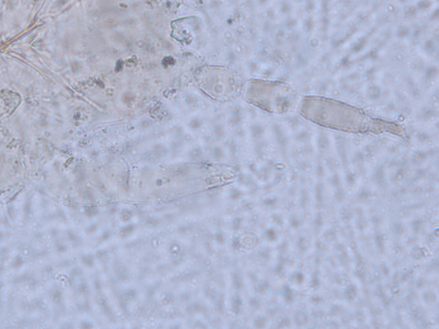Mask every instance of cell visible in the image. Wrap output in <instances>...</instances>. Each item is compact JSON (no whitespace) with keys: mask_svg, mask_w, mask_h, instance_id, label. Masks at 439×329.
<instances>
[{"mask_svg":"<svg viewBox=\"0 0 439 329\" xmlns=\"http://www.w3.org/2000/svg\"><path fill=\"white\" fill-rule=\"evenodd\" d=\"M330 254L336 260L338 268L341 270L349 271L352 266V255L346 242L338 240L330 248Z\"/></svg>","mask_w":439,"mask_h":329,"instance_id":"obj_1","label":"cell"},{"mask_svg":"<svg viewBox=\"0 0 439 329\" xmlns=\"http://www.w3.org/2000/svg\"><path fill=\"white\" fill-rule=\"evenodd\" d=\"M294 236L291 240L292 250L297 257H308L312 252L313 245V236L312 234L303 230L298 233H293Z\"/></svg>","mask_w":439,"mask_h":329,"instance_id":"obj_2","label":"cell"},{"mask_svg":"<svg viewBox=\"0 0 439 329\" xmlns=\"http://www.w3.org/2000/svg\"><path fill=\"white\" fill-rule=\"evenodd\" d=\"M369 185L379 192H386L390 189V182L387 168L384 164H377L374 166L369 176Z\"/></svg>","mask_w":439,"mask_h":329,"instance_id":"obj_3","label":"cell"},{"mask_svg":"<svg viewBox=\"0 0 439 329\" xmlns=\"http://www.w3.org/2000/svg\"><path fill=\"white\" fill-rule=\"evenodd\" d=\"M372 253L379 257H385L388 254L389 246V233L384 229H372V233L369 236Z\"/></svg>","mask_w":439,"mask_h":329,"instance_id":"obj_4","label":"cell"},{"mask_svg":"<svg viewBox=\"0 0 439 329\" xmlns=\"http://www.w3.org/2000/svg\"><path fill=\"white\" fill-rule=\"evenodd\" d=\"M313 208L319 210H325L329 202V189L324 181H315L311 187Z\"/></svg>","mask_w":439,"mask_h":329,"instance_id":"obj_5","label":"cell"},{"mask_svg":"<svg viewBox=\"0 0 439 329\" xmlns=\"http://www.w3.org/2000/svg\"><path fill=\"white\" fill-rule=\"evenodd\" d=\"M377 191L370 185H359L353 195L354 205L368 208L376 202Z\"/></svg>","mask_w":439,"mask_h":329,"instance_id":"obj_6","label":"cell"},{"mask_svg":"<svg viewBox=\"0 0 439 329\" xmlns=\"http://www.w3.org/2000/svg\"><path fill=\"white\" fill-rule=\"evenodd\" d=\"M367 216L371 229H384L388 224V217L386 211L380 206L372 205L366 209Z\"/></svg>","mask_w":439,"mask_h":329,"instance_id":"obj_7","label":"cell"},{"mask_svg":"<svg viewBox=\"0 0 439 329\" xmlns=\"http://www.w3.org/2000/svg\"><path fill=\"white\" fill-rule=\"evenodd\" d=\"M358 236L367 234L370 229V223L367 216L366 208L354 205V218L352 222Z\"/></svg>","mask_w":439,"mask_h":329,"instance_id":"obj_8","label":"cell"},{"mask_svg":"<svg viewBox=\"0 0 439 329\" xmlns=\"http://www.w3.org/2000/svg\"><path fill=\"white\" fill-rule=\"evenodd\" d=\"M327 220H328V216H327L325 210L315 209V212H312V216L309 219L308 232L312 234L313 237H317L321 234L322 230L324 229L327 226V222H328Z\"/></svg>","mask_w":439,"mask_h":329,"instance_id":"obj_9","label":"cell"},{"mask_svg":"<svg viewBox=\"0 0 439 329\" xmlns=\"http://www.w3.org/2000/svg\"><path fill=\"white\" fill-rule=\"evenodd\" d=\"M298 289L289 284L288 281L281 284L278 290V298L284 306L293 307L298 303Z\"/></svg>","mask_w":439,"mask_h":329,"instance_id":"obj_10","label":"cell"},{"mask_svg":"<svg viewBox=\"0 0 439 329\" xmlns=\"http://www.w3.org/2000/svg\"><path fill=\"white\" fill-rule=\"evenodd\" d=\"M296 203H297V209L304 214L311 211L313 207V201H312V189L310 185H299Z\"/></svg>","mask_w":439,"mask_h":329,"instance_id":"obj_11","label":"cell"},{"mask_svg":"<svg viewBox=\"0 0 439 329\" xmlns=\"http://www.w3.org/2000/svg\"><path fill=\"white\" fill-rule=\"evenodd\" d=\"M327 272L324 273L323 271V277L326 283L329 285L336 286V287L342 288L346 285L351 280L350 276L346 274V271L341 269H329L326 268Z\"/></svg>","mask_w":439,"mask_h":329,"instance_id":"obj_12","label":"cell"},{"mask_svg":"<svg viewBox=\"0 0 439 329\" xmlns=\"http://www.w3.org/2000/svg\"><path fill=\"white\" fill-rule=\"evenodd\" d=\"M407 256L412 263H423L431 257V248L419 242L408 249Z\"/></svg>","mask_w":439,"mask_h":329,"instance_id":"obj_13","label":"cell"},{"mask_svg":"<svg viewBox=\"0 0 439 329\" xmlns=\"http://www.w3.org/2000/svg\"><path fill=\"white\" fill-rule=\"evenodd\" d=\"M408 232L415 236H422L425 235L429 229V221L427 218L423 214H415L412 216L408 222Z\"/></svg>","mask_w":439,"mask_h":329,"instance_id":"obj_14","label":"cell"},{"mask_svg":"<svg viewBox=\"0 0 439 329\" xmlns=\"http://www.w3.org/2000/svg\"><path fill=\"white\" fill-rule=\"evenodd\" d=\"M360 286L355 281H350L341 288V301L346 305H356L360 299Z\"/></svg>","mask_w":439,"mask_h":329,"instance_id":"obj_15","label":"cell"},{"mask_svg":"<svg viewBox=\"0 0 439 329\" xmlns=\"http://www.w3.org/2000/svg\"><path fill=\"white\" fill-rule=\"evenodd\" d=\"M292 312L291 317L293 327L296 328H305L310 324L311 318L309 315L308 305L304 306L303 305L296 304Z\"/></svg>","mask_w":439,"mask_h":329,"instance_id":"obj_16","label":"cell"},{"mask_svg":"<svg viewBox=\"0 0 439 329\" xmlns=\"http://www.w3.org/2000/svg\"><path fill=\"white\" fill-rule=\"evenodd\" d=\"M336 208V219L340 225L352 224L354 218V204L346 201Z\"/></svg>","mask_w":439,"mask_h":329,"instance_id":"obj_17","label":"cell"},{"mask_svg":"<svg viewBox=\"0 0 439 329\" xmlns=\"http://www.w3.org/2000/svg\"><path fill=\"white\" fill-rule=\"evenodd\" d=\"M305 215L298 209L293 210L287 213V226L292 233H296L301 231L305 225Z\"/></svg>","mask_w":439,"mask_h":329,"instance_id":"obj_18","label":"cell"},{"mask_svg":"<svg viewBox=\"0 0 439 329\" xmlns=\"http://www.w3.org/2000/svg\"><path fill=\"white\" fill-rule=\"evenodd\" d=\"M325 283L323 272L322 268L318 267H312V271L308 274L307 281H306V287L308 291H321L323 287V284Z\"/></svg>","mask_w":439,"mask_h":329,"instance_id":"obj_19","label":"cell"},{"mask_svg":"<svg viewBox=\"0 0 439 329\" xmlns=\"http://www.w3.org/2000/svg\"><path fill=\"white\" fill-rule=\"evenodd\" d=\"M409 174L406 165L400 162L395 167L392 168V171L389 174V182L392 186H401L407 185Z\"/></svg>","mask_w":439,"mask_h":329,"instance_id":"obj_20","label":"cell"},{"mask_svg":"<svg viewBox=\"0 0 439 329\" xmlns=\"http://www.w3.org/2000/svg\"><path fill=\"white\" fill-rule=\"evenodd\" d=\"M389 233L392 237L402 239L409 232H408V223L405 219L395 217L390 220L388 225Z\"/></svg>","mask_w":439,"mask_h":329,"instance_id":"obj_21","label":"cell"},{"mask_svg":"<svg viewBox=\"0 0 439 329\" xmlns=\"http://www.w3.org/2000/svg\"><path fill=\"white\" fill-rule=\"evenodd\" d=\"M418 301L426 308L437 307L439 304V293L437 288L430 286L418 292Z\"/></svg>","mask_w":439,"mask_h":329,"instance_id":"obj_22","label":"cell"},{"mask_svg":"<svg viewBox=\"0 0 439 329\" xmlns=\"http://www.w3.org/2000/svg\"><path fill=\"white\" fill-rule=\"evenodd\" d=\"M307 277H308V274L305 270V268L298 267L297 265L296 267L292 268L290 270L287 280L289 284H292L293 286H294L297 289H299L306 284Z\"/></svg>","mask_w":439,"mask_h":329,"instance_id":"obj_23","label":"cell"},{"mask_svg":"<svg viewBox=\"0 0 439 329\" xmlns=\"http://www.w3.org/2000/svg\"><path fill=\"white\" fill-rule=\"evenodd\" d=\"M326 315L327 318L340 320L346 315L349 309L342 301H330L326 305Z\"/></svg>","mask_w":439,"mask_h":329,"instance_id":"obj_24","label":"cell"},{"mask_svg":"<svg viewBox=\"0 0 439 329\" xmlns=\"http://www.w3.org/2000/svg\"><path fill=\"white\" fill-rule=\"evenodd\" d=\"M408 249L405 246L404 243L402 239L399 238H394L392 237V239L389 241V246H388V253H390V259H404L405 256L407 255Z\"/></svg>","mask_w":439,"mask_h":329,"instance_id":"obj_25","label":"cell"},{"mask_svg":"<svg viewBox=\"0 0 439 329\" xmlns=\"http://www.w3.org/2000/svg\"><path fill=\"white\" fill-rule=\"evenodd\" d=\"M360 177L357 170L346 167L342 174L343 184L346 190H355L360 185Z\"/></svg>","mask_w":439,"mask_h":329,"instance_id":"obj_26","label":"cell"},{"mask_svg":"<svg viewBox=\"0 0 439 329\" xmlns=\"http://www.w3.org/2000/svg\"><path fill=\"white\" fill-rule=\"evenodd\" d=\"M282 202H283V198L281 195L269 193L263 199L262 205L264 209L271 212L277 211V210H281Z\"/></svg>","mask_w":439,"mask_h":329,"instance_id":"obj_27","label":"cell"},{"mask_svg":"<svg viewBox=\"0 0 439 329\" xmlns=\"http://www.w3.org/2000/svg\"><path fill=\"white\" fill-rule=\"evenodd\" d=\"M274 136L278 149L281 151V153L282 154H287L289 140H288V135L286 133V131L280 125H275L274 128Z\"/></svg>","mask_w":439,"mask_h":329,"instance_id":"obj_28","label":"cell"},{"mask_svg":"<svg viewBox=\"0 0 439 329\" xmlns=\"http://www.w3.org/2000/svg\"><path fill=\"white\" fill-rule=\"evenodd\" d=\"M338 227L339 226L334 225V224L326 226L325 228L322 230V233L319 235V237L323 240L325 243L329 244L330 246H332L334 243H336L338 240H340Z\"/></svg>","mask_w":439,"mask_h":329,"instance_id":"obj_29","label":"cell"},{"mask_svg":"<svg viewBox=\"0 0 439 329\" xmlns=\"http://www.w3.org/2000/svg\"><path fill=\"white\" fill-rule=\"evenodd\" d=\"M374 266L376 267L378 273L380 274L381 277L383 279V281L387 282L391 274L393 273V267L391 266L390 261L389 259H386L385 257H379L378 260H376V262L374 263Z\"/></svg>","mask_w":439,"mask_h":329,"instance_id":"obj_30","label":"cell"},{"mask_svg":"<svg viewBox=\"0 0 439 329\" xmlns=\"http://www.w3.org/2000/svg\"><path fill=\"white\" fill-rule=\"evenodd\" d=\"M336 151H337V158L340 164L343 167H348L349 165L350 153L347 147V143L345 140L340 139L336 141Z\"/></svg>","mask_w":439,"mask_h":329,"instance_id":"obj_31","label":"cell"},{"mask_svg":"<svg viewBox=\"0 0 439 329\" xmlns=\"http://www.w3.org/2000/svg\"><path fill=\"white\" fill-rule=\"evenodd\" d=\"M329 302L325 292L322 291H312L307 297L306 305L309 307H326Z\"/></svg>","mask_w":439,"mask_h":329,"instance_id":"obj_32","label":"cell"},{"mask_svg":"<svg viewBox=\"0 0 439 329\" xmlns=\"http://www.w3.org/2000/svg\"><path fill=\"white\" fill-rule=\"evenodd\" d=\"M400 299H401L400 305L401 307L402 308L407 309L409 307H411L412 305H415L419 302L418 301V292L415 290V288L411 286L407 290H404Z\"/></svg>","mask_w":439,"mask_h":329,"instance_id":"obj_33","label":"cell"},{"mask_svg":"<svg viewBox=\"0 0 439 329\" xmlns=\"http://www.w3.org/2000/svg\"><path fill=\"white\" fill-rule=\"evenodd\" d=\"M290 270L291 269L286 264L281 260H276L271 267V274L274 279H276L278 281H283L287 280Z\"/></svg>","mask_w":439,"mask_h":329,"instance_id":"obj_34","label":"cell"},{"mask_svg":"<svg viewBox=\"0 0 439 329\" xmlns=\"http://www.w3.org/2000/svg\"><path fill=\"white\" fill-rule=\"evenodd\" d=\"M350 315L352 319L353 324H356L357 326H363L368 323V315H367L366 310L364 307L357 305V307L353 308V310H350Z\"/></svg>","mask_w":439,"mask_h":329,"instance_id":"obj_35","label":"cell"},{"mask_svg":"<svg viewBox=\"0 0 439 329\" xmlns=\"http://www.w3.org/2000/svg\"><path fill=\"white\" fill-rule=\"evenodd\" d=\"M347 201V190L343 186L341 188L329 190V202H332L335 207L340 206Z\"/></svg>","mask_w":439,"mask_h":329,"instance_id":"obj_36","label":"cell"},{"mask_svg":"<svg viewBox=\"0 0 439 329\" xmlns=\"http://www.w3.org/2000/svg\"><path fill=\"white\" fill-rule=\"evenodd\" d=\"M338 230H339L340 239L342 240L346 243H348V242L358 238V234L352 224L340 225Z\"/></svg>","mask_w":439,"mask_h":329,"instance_id":"obj_37","label":"cell"},{"mask_svg":"<svg viewBox=\"0 0 439 329\" xmlns=\"http://www.w3.org/2000/svg\"><path fill=\"white\" fill-rule=\"evenodd\" d=\"M430 154L428 152L422 149H417L412 153L410 156V164L415 167H421L428 161Z\"/></svg>","mask_w":439,"mask_h":329,"instance_id":"obj_38","label":"cell"},{"mask_svg":"<svg viewBox=\"0 0 439 329\" xmlns=\"http://www.w3.org/2000/svg\"><path fill=\"white\" fill-rule=\"evenodd\" d=\"M422 274H426L428 276L437 275L439 272V261L438 256L431 257L429 259L423 262Z\"/></svg>","mask_w":439,"mask_h":329,"instance_id":"obj_39","label":"cell"},{"mask_svg":"<svg viewBox=\"0 0 439 329\" xmlns=\"http://www.w3.org/2000/svg\"><path fill=\"white\" fill-rule=\"evenodd\" d=\"M268 220L271 226H275L280 229H284L287 226V214L281 210L271 212L268 215Z\"/></svg>","mask_w":439,"mask_h":329,"instance_id":"obj_40","label":"cell"},{"mask_svg":"<svg viewBox=\"0 0 439 329\" xmlns=\"http://www.w3.org/2000/svg\"><path fill=\"white\" fill-rule=\"evenodd\" d=\"M264 238L270 244H276L283 237L281 229L274 226H270L264 230Z\"/></svg>","mask_w":439,"mask_h":329,"instance_id":"obj_41","label":"cell"},{"mask_svg":"<svg viewBox=\"0 0 439 329\" xmlns=\"http://www.w3.org/2000/svg\"><path fill=\"white\" fill-rule=\"evenodd\" d=\"M316 147L320 154H328L331 148V141L326 134L320 133L317 137Z\"/></svg>","mask_w":439,"mask_h":329,"instance_id":"obj_42","label":"cell"},{"mask_svg":"<svg viewBox=\"0 0 439 329\" xmlns=\"http://www.w3.org/2000/svg\"><path fill=\"white\" fill-rule=\"evenodd\" d=\"M412 286L415 288L418 292L425 290L426 288L430 287L432 285V280L431 276H428L426 274H421L419 275H416L414 281L411 283Z\"/></svg>","mask_w":439,"mask_h":329,"instance_id":"obj_43","label":"cell"},{"mask_svg":"<svg viewBox=\"0 0 439 329\" xmlns=\"http://www.w3.org/2000/svg\"><path fill=\"white\" fill-rule=\"evenodd\" d=\"M325 183L329 190L343 187L344 184H343L342 174L340 173L339 171L330 172L326 178Z\"/></svg>","mask_w":439,"mask_h":329,"instance_id":"obj_44","label":"cell"},{"mask_svg":"<svg viewBox=\"0 0 439 329\" xmlns=\"http://www.w3.org/2000/svg\"><path fill=\"white\" fill-rule=\"evenodd\" d=\"M423 237H424L423 243H425L426 246H428L431 249L437 247L438 243H439V237L438 226H432V229L427 230Z\"/></svg>","mask_w":439,"mask_h":329,"instance_id":"obj_45","label":"cell"},{"mask_svg":"<svg viewBox=\"0 0 439 329\" xmlns=\"http://www.w3.org/2000/svg\"><path fill=\"white\" fill-rule=\"evenodd\" d=\"M330 248L331 246L325 243L323 240L321 239L319 236L314 237L312 250L313 252L323 256V257H327L330 253Z\"/></svg>","mask_w":439,"mask_h":329,"instance_id":"obj_46","label":"cell"},{"mask_svg":"<svg viewBox=\"0 0 439 329\" xmlns=\"http://www.w3.org/2000/svg\"><path fill=\"white\" fill-rule=\"evenodd\" d=\"M309 315L311 321L321 323L327 318L325 307H309Z\"/></svg>","mask_w":439,"mask_h":329,"instance_id":"obj_47","label":"cell"},{"mask_svg":"<svg viewBox=\"0 0 439 329\" xmlns=\"http://www.w3.org/2000/svg\"><path fill=\"white\" fill-rule=\"evenodd\" d=\"M274 328L276 329H288L293 328V321H292L291 315H288L287 313L281 312L276 318H274Z\"/></svg>","mask_w":439,"mask_h":329,"instance_id":"obj_48","label":"cell"},{"mask_svg":"<svg viewBox=\"0 0 439 329\" xmlns=\"http://www.w3.org/2000/svg\"><path fill=\"white\" fill-rule=\"evenodd\" d=\"M366 161V156L364 154L363 151L358 150L353 153V155H350L349 164L353 165V169L360 170L364 167L365 162Z\"/></svg>","mask_w":439,"mask_h":329,"instance_id":"obj_49","label":"cell"},{"mask_svg":"<svg viewBox=\"0 0 439 329\" xmlns=\"http://www.w3.org/2000/svg\"><path fill=\"white\" fill-rule=\"evenodd\" d=\"M283 307L284 305L281 304V302L278 298V301L272 302L270 305H268L266 309V315L269 319L276 318L281 312H283Z\"/></svg>","mask_w":439,"mask_h":329,"instance_id":"obj_50","label":"cell"},{"mask_svg":"<svg viewBox=\"0 0 439 329\" xmlns=\"http://www.w3.org/2000/svg\"><path fill=\"white\" fill-rule=\"evenodd\" d=\"M298 188H299V185L297 184V183L285 185L282 198L287 199V200H295L296 201L297 195H298Z\"/></svg>","mask_w":439,"mask_h":329,"instance_id":"obj_51","label":"cell"},{"mask_svg":"<svg viewBox=\"0 0 439 329\" xmlns=\"http://www.w3.org/2000/svg\"><path fill=\"white\" fill-rule=\"evenodd\" d=\"M328 171L326 169L325 165L322 162H318L313 167V175L315 178V181H324L327 176Z\"/></svg>","mask_w":439,"mask_h":329,"instance_id":"obj_52","label":"cell"},{"mask_svg":"<svg viewBox=\"0 0 439 329\" xmlns=\"http://www.w3.org/2000/svg\"><path fill=\"white\" fill-rule=\"evenodd\" d=\"M390 322H391L393 327H395V328H402V327H405L406 322L408 323L406 316L400 310H395L394 313H392L390 319Z\"/></svg>","mask_w":439,"mask_h":329,"instance_id":"obj_53","label":"cell"},{"mask_svg":"<svg viewBox=\"0 0 439 329\" xmlns=\"http://www.w3.org/2000/svg\"><path fill=\"white\" fill-rule=\"evenodd\" d=\"M272 290H273V283L268 279L261 281L257 285V292L262 296L269 294Z\"/></svg>","mask_w":439,"mask_h":329,"instance_id":"obj_54","label":"cell"},{"mask_svg":"<svg viewBox=\"0 0 439 329\" xmlns=\"http://www.w3.org/2000/svg\"><path fill=\"white\" fill-rule=\"evenodd\" d=\"M310 139H311V134L306 130H301V131L295 134L294 140L298 143L306 144L310 141Z\"/></svg>","mask_w":439,"mask_h":329,"instance_id":"obj_55","label":"cell"},{"mask_svg":"<svg viewBox=\"0 0 439 329\" xmlns=\"http://www.w3.org/2000/svg\"><path fill=\"white\" fill-rule=\"evenodd\" d=\"M380 89H379L377 86H370L369 89H368V97H369L371 100H376V99L380 98Z\"/></svg>","mask_w":439,"mask_h":329,"instance_id":"obj_56","label":"cell"},{"mask_svg":"<svg viewBox=\"0 0 439 329\" xmlns=\"http://www.w3.org/2000/svg\"><path fill=\"white\" fill-rule=\"evenodd\" d=\"M268 322H269V318L268 317L267 315H260L256 319L255 324L257 328H266L268 324Z\"/></svg>","mask_w":439,"mask_h":329,"instance_id":"obj_57","label":"cell"},{"mask_svg":"<svg viewBox=\"0 0 439 329\" xmlns=\"http://www.w3.org/2000/svg\"><path fill=\"white\" fill-rule=\"evenodd\" d=\"M428 139V135L426 133H423V132L418 134V137H417V140H418L419 142H422V143H423V142H425Z\"/></svg>","mask_w":439,"mask_h":329,"instance_id":"obj_58","label":"cell"}]
</instances>
